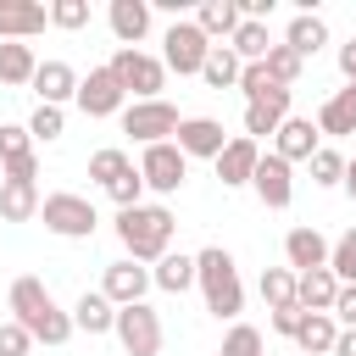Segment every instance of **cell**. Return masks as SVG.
I'll return each instance as SVG.
<instances>
[{"instance_id":"8","label":"cell","mask_w":356,"mask_h":356,"mask_svg":"<svg viewBox=\"0 0 356 356\" xmlns=\"http://www.w3.org/2000/svg\"><path fill=\"white\" fill-rule=\"evenodd\" d=\"M178 106L172 100H128L122 106V134H134L139 145H167L178 134Z\"/></svg>"},{"instance_id":"33","label":"cell","mask_w":356,"mask_h":356,"mask_svg":"<svg viewBox=\"0 0 356 356\" xmlns=\"http://www.w3.org/2000/svg\"><path fill=\"white\" fill-rule=\"evenodd\" d=\"M128 167H134V161H128V150H117V145H106V150H95V156H89V178H95L100 189H111Z\"/></svg>"},{"instance_id":"11","label":"cell","mask_w":356,"mask_h":356,"mask_svg":"<svg viewBox=\"0 0 356 356\" xmlns=\"http://www.w3.org/2000/svg\"><path fill=\"white\" fill-rule=\"evenodd\" d=\"M250 189H256V200H261L267 211H284V206L295 200V167H289L284 156L261 150V161H256V172H250Z\"/></svg>"},{"instance_id":"2","label":"cell","mask_w":356,"mask_h":356,"mask_svg":"<svg viewBox=\"0 0 356 356\" xmlns=\"http://www.w3.org/2000/svg\"><path fill=\"white\" fill-rule=\"evenodd\" d=\"M172 234H178V217L161 206V200H139L128 211H117V239L128 250V261H161L172 250Z\"/></svg>"},{"instance_id":"48","label":"cell","mask_w":356,"mask_h":356,"mask_svg":"<svg viewBox=\"0 0 356 356\" xmlns=\"http://www.w3.org/2000/svg\"><path fill=\"white\" fill-rule=\"evenodd\" d=\"M345 195H350V200H356V156H350V161H345Z\"/></svg>"},{"instance_id":"30","label":"cell","mask_w":356,"mask_h":356,"mask_svg":"<svg viewBox=\"0 0 356 356\" xmlns=\"http://www.w3.org/2000/svg\"><path fill=\"white\" fill-rule=\"evenodd\" d=\"M228 50H234L239 61H261V56L273 50V33H267V22H250V17H245V22L234 28V39H228Z\"/></svg>"},{"instance_id":"42","label":"cell","mask_w":356,"mask_h":356,"mask_svg":"<svg viewBox=\"0 0 356 356\" xmlns=\"http://www.w3.org/2000/svg\"><path fill=\"white\" fill-rule=\"evenodd\" d=\"M106 195L117 200V211H128V206H139V200H145V178H139V167H128V172H122V178H117V184H111Z\"/></svg>"},{"instance_id":"1","label":"cell","mask_w":356,"mask_h":356,"mask_svg":"<svg viewBox=\"0 0 356 356\" xmlns=\"http://www.w3.org/2000/svg\"><path fill=\"white\" fill-rule=\"evenodd\" d=\"M6 300H11V323L28 328L33 345H67L72 339V312L56 306V295H50L44 278H33V273L11 278V295Z\"/></svg>"},{"instance_id":"3","label":"cell","mask_w":356,"mask_h":356,"mask_svg":"<svg viewBox=\"0 0 356 356\" xmlns=\"http://www.w3.org/2000/svg\"><path fill=\"white\" fill-rule=\"evenodd\" d=\"M195 284H200L211 317H239L245 312V284H239V267H234V256L222 245H206L195 256Z\"/></svg>"},{"instance_id":"16","label":"cell","mask_w":356,"mask_h":356,"mask_svg":"<svg viewBox=\"0 0 356 356\" xmlns=\"http://www.w3.org/2000/svg\"><path fill=\"white\" fill-rule=\"evenodd\" d=\"M44 28H50V11H44L39 0H0V39L28 44V39L44 33Z\"/></svg>"},{"instance_id":"46","label":"cell","mask_w":356,"mask_h":356,"mask_svg":"<svg viewBox=\"0 0 356 356\" xmlns=\"http://www.w3.org/2000/svg\"><path fill=\"white\" fill-rule=\"evenodd\" d=\"M339 72H345V83H356V39L339 44Z\"/></svg>"},{"instance_id":"13","label":"cell","mask_w":356,"mask_h":356,"mask_svg":"<svg viewBox=\"0 0 356 356\" xmlns=\"http://www.w3.org/2000/svg\"><path fill=\"white\" fill-rule=\"evenodd\" d=\"M317 150H323V134H317L312 117H284V122H278V134H273V156H284V161L295 167V161H312Z\"/></svg>"},{"instance_id":"24","label":"cell","mask_w":356,"mask_h":356,"mask_svg":"<svg viewBox=\"0 0 356 356\" xmlns=\"http://www.w3.org/2000/svg\"><path fill=\"white\" fill-rule=\"evenodd\" d=\"M334 339H339V323H334L328 312H306L300 328H295V350H300V356H328Z\"/></svg>"},{"instance_id":"32","label":"cell","mask_w":356,"mask_h":356,"mask_svg":"<svg viewBox=\"0 0 356 356\" xmlns=\"http://www.w3.org/2000/svg\"><path fill=\"white\" fill-rule=\"evenodd\" d=\"M261 67H267V78H273L278 89H295V78H300V67H306V61H300L289 44H273V50L261 56Z\"/></svg>"},{"instance_id":"5","label":"cell","mask_w":356,"mask_h":356,"mask_svg":"<svg viewBox=\"0 0 356 356\" xmlns=\"http://www.w3.org/2000/svg\"><path fill=\"white\" fill-rule=\"evenodd\" d=\"M206 56H211V39L195 28V17H172V28L161 33V67L178 78H200Z\"/></svg>"},{"instance_id":"10","label":"cell","mask_w":356,"mask_h":356,"mask_svg":"<svg viewBox=\"0 0 356 356\" xmlns=\"http://www.w3.org/2000/svg\"><path fill=\"white\" fill-rule=\"evenodd\" d=\"M78 111L83 117H122V106H128V95H122V83L111 78V67H89L83 78H78Z\"/></svg>"},{"instance_id":"18","label":"cell","mask_w":356,"mask_h":356,"mask_svg":"<svg viewBox=\"0 0 356 356\" xmlns=\"http://www.w3.org/2000/svg\"><path fill=\"white\" fill-rule=\"evenodd\" d=\"M256 161H261V145H256V139H245V134H234V139L222 145V156H217V178H222V189L250 184Z\"/></svg>"},{"instance_id":"34","label":"cell","mask_w":356,"mask_h":356,"mask_svg":"<svg viewBox=\"0 0 356 356\" xmlns=\"http://www.w3.org/2000/svg\"><path fill=\"white\" fill-rule=\"evenodd\" d=\"M261 300H267V312L295 306V273L289 267H261Z\"/></svg>"},{"instance_id":"45","label":"cell","mask_w":356,"mask_h":356,"mask_svg":"<svg viewBox=\"0 0 356 356\" xmlns=\"http://www.w3.org/2000/svg\"><path fill=\"white\" fill-rule=\"evenodd\" d=\"M300 317H306L300 306H278V312H273V334H284V339H295V328H300Z\"/></svg>"},{"instance_id":"19","label":"cell","mask_w":356,"mask_h":356,"mask_svg":"<svg viewBox=\"0 0 356 356\" xmlns=\"http://www.w3.org/2000/svg\"><path fill=\"white\" fill-rule=\"evenodd\" d=\"M284 261H289V273L328 267V239H323L312 222H300V228H289V234H284Z\"/></svg>"},{"instance_id":"31","label":"cell","mask_w":356,"mask_h":356,"mask_svg":"<svg viewBox=\"0 0 356 356\" xmlns=\"http://www.w3.org/2000/svg\"><path fill=\"white\" fill-rule=\"evenodd\" d=\"M239 67H245V61H239V56H234L228 44H211V56H206L200 78H206L211 89H234V83H239Z\"/></svg>"},{"instance_id":"41","label":"cell","mask_w":356,"mask_h":356,"mask_svg":"<svg viewBox=\"0 0 356 356\" xmlns=\"http://www.w3.org/2000/svg\"><path fill=\"white\" fill-rule=\"evenodd\" d=\"M234 89H239V95H245V106H250V100H261V95L273 89V78H267V67H261V61H245V67H239V83H234Z\"/></svg>"},{"instance_id":"39","label":"cell","mask_w":356,"mask_h":356,"mask_svg":"<svg viewBox=\"0 0 356 356\" xmlns=\"http://www.w3.org/2000/svg\"><path fill=\"white\" fill-rule=\"evenodd\" d=\"M61 128H67L61 106H33V117H28V139H44V145H56V139H61Z\"/></svg>"},{"instance_id":"9","label":"cell","mask_w":356,"mask_h":356,"mask_svg":"<svg viewBox=\"0 0 356 356\" xmlns=\"http://www.w3.org/2000/svg\"><path fill=\"white\" fill-rule=\"evenodd\" d=\"M139 178H145V189H156V195H178L184 189V178H189V156L167 139V145H145L139 150Z\"/></svg>"},{"instance_id":"37","label":"cell","mask_w":356,"mask_h":356,"mask_svg":"<svg viewBox=\"0 0 356 356\" xmlns=\"http://www.w3.org/2000/svg\"><path fill=\"white\" fill-rule=\"evenodd\" d=\"M306 167H312V184H317V189H334V184H345V156H339V150H328V145H323V150H317Z\"/></svg>"},{"instance_id":"50","label":"cell","mask_w":356,"mask_h":356,"mask_svg":"<svg viewBox=\"0 0 356 356\" xmlns=\"http://www.w3.org/2000/svg\"><path fill=\"white\" fill-rule=\"evenodd\" d=\"M295 356H300V350H295Z\"/></svg>"},{"instance_id":"40","label":"cell","mask_w":356,"mask_h":356,"mask_svg":"<svg viewBox=\"0 0 356 356\" xmlns=\"http://www.w3.org/2000/svg\"><path fill=\"white\" fill-rule=\"evenodd\" d=\"M22 156H33L28 122H0V167H6V161H22Z\"/></svg>"},{"instance_id":"14","label":"cell","mask_w":356,"mask_h":356,"mask_svg":"<svg viewBox=\"0 0 356 356\" xmlns=\"http://www.w3.org/2000/svg\"><path fill=\"white\" fill-rule=\"evenodd\" d=\"M289 100H295V89H278V83H273L261 100H250V106H245V139L261 145L267 134H278V122L289 117Z\"/></svg>"},{"instance_id":"21","label":"cell","mask_w":356,"mask_h":356,"mask_svg":"<svg viewBox=\"0 0 356 356\" xmlns=\"http://www.w3.org/2000/svg\"><path fill=\"white\" fill-rule=\"evenodd\" d=\"M334 295H339V278H334L328 267L295 273V306H300V312H334Z\"/></svg>"},{"instance_id":"38","label":"cell","mask_w":356,"mask_h":356,"mask_svg":"<svg viewBox=\"0 0 356 356\" xmlns=\"http://www.w3.org/2000/svg\"><path fill=\"white\" fill-rule=\"evenodd\" d=\"M44 11H50V28H67V33L89 28V0H50Z\"/></svg>"},{"instance_id":"27","label":"cell","mask_w":356,"mask_h":356,"mask_svg":"<svg viewBox=\"0 0 356 356\" xmlns=\"http://www.w3.org/2000/svg\"><path fill=\"white\" fill-rule=\"evenodd\" d=\"M150 284H156V289H167V295H184V289L195 284V256H184V250H167V256L150 267Z\"/></svg>"},{"instance_id":"29","label":"cell","mask_w":356,"mask_h":356,"mask_svg":"<svg viewBox=\"0 0 356 356\" xmlns=\"http://www.w3.org/2000/svg\"><path fill=\"white\" fill-rule=\"evenodd\" d=\"M317 134H334V139L356 134V106L345 100V89H339V95H328V100L317 106Z\"/></svg>"},{"instance_id":"47","label":"cell","mask_w":356,"mask_h":356,"mask_svg":"<svg viewBox=\"0 0 356 356\" xmlns=\"http://www.w3.org/2000/svg\"><path fill=\"white\" fill-rule=\"evenodd\" d=\"M328 356H356V328H339V339H334Z\"/></svg>"},{"instance_id":"26","label":"cell","mask_w":356,"mask_h":356,"mask_svg":"<svg viewBox=\"0 0 356 356\" xmlns=\"http://www.w3.org/2000/svg\"><path fill=\"white\" fill-rule=\"evenodd\" d=\"M239 22H245L239 17V0H200V11H195V28L206 39H234Z\"/></svg>"},{"instance_id":"23","label":"cell","mask_w":356,"mask_h":356,"mask_svg":"<svg viewBox=\"0 0 356 356\" xmlns=\"http://www.w3.org/2000/svg\"><path fill=\"white\" fill-rule=\"evenodd\" d=\"M284 44L306 61V56H317V50L328 44V22H323L317 11H295V17H289V28H284Z\"/></svg>"},{"instance_id":"20","label":"cell","mask_w":356,"mask_h":356,"mask_svg":"<svg viewBox=\"0 0 356 356\" xmlns=\"http://www.w3.org/2000/svg\"><path fill=\"white\" fill-rule=\"evenodd\" d=\"M33 95H39V106H67V100L78 95V72H72L67 61H39Z\"/></svg>"},{"instance_id":"6","label":"cell","mask_w":356,"mask_h":356,"mask_svg":"<svg viewBox=\"0 0 356 356\" xmlns=\"http://www.w3.org/2000/svg\"><path fill=\"white\" fill-rule=\"evenodd\" d=\"M111 334H117V345H122L128 356H161V339H167V328H161V312H156L150 300L117 306V323H111Z\"/></svg>"},{"instance_id":"36","label":"cell","mask_w":356,"mask_h":356,"mask_svg":"<svg viewBox=\"0 0 356 356\" xmlns=\"http://www.w3.org/2000/svg\"><path fill=\"white\" fill-rule=\"evenodd\" d=\"M261 350H267L261 328H250V323H234V328L222 334V350H217V356H261Z\"/></svg>"},{"instance_id":"17","label":"cell","mask_w":356,"mask_h":356,"mask_svg":"<svg viewBox=\"0 0 356 356\" xmlns=\"http://www.w3.org/2000/svg\"><path fill=\"white\" fill-rule=\"evenodd\" d=\"M106 22H111V33H117L122 50H139V39L150 33V0H111Z\"/></svg>"},{"instance_id":"7","label":"cell","mask_w":356,"mask_h":356,"mask_svg":"<svg viewBox=\"0 0 356 356\" xmlns=\"http://www.w3.org/2000/svg\"><path fill=\"white\" fill-rule=\"evenodd\" d=\"M39 217H44V228H50L56 239H89V234L100 228V211H95L83 195H72V189L44 195V200H39Z\"/></svg>"},{"instance_id":"4","label":"cell","mask_w":356,"mask_h":356,"mask_svg":"<svg viewBox=\"0 0 356 356\" xmlns=\"http://www.w3.org/2000/svg\"><path fill=\"white\" fill-rule=\"evenodd\" d=\"M111 78L122 83V95H134V100H161V89H167V67H161V56H150V50H111Z\"/></svg>"},{"instance_id":"22","label":"cell","mask_w":356,"mask_h":356,"mask_svg":"<svg viewBox=\"0 0 356 356\" xmlns=\"http://www.w3.org/2000/svg\"><path fill=\"white\" fill-rule=\"evenodd\" d=\"M111 323H117V306L100 295V289H83L78 295V306H72V334H111Z\"/></svg>"},{"instance_id":"35","label":"cell","mask_w":356,"mask_h":356,"mask_svg":"<svg viewBox=\"0 0 356 356\" xmlns=\"http://www.w3.org/2000/svg\"><path fill=\"white\" fill-rule=\"evenodd\" d=\"M328 273L339 284H356V228H345L334 245H328Z\"/></svg>"},{"instance_id":"28","label":"cell","mask_w":356,"mask_h":356,"mask_svg":"<svg viewBox=\"0 0 356 356\" xmlns=\"http://www.w3.org/2000/svg\"><path fill=\"white\" fill-rule=\"evenodd\" d=\"M0 217L6 222L39 217V184H0Z\"/></svg>"},{"instance_id":"49","label":"cell","mask_w":356,"mask_h":356,"mask_svg":"<svg viewBox=\"0 0 356 356\" xmlns=\"http://www.w3.org/2000/svg\"><path fill=\"white\" fill-rule=\"evenodd\" d=\"M345 100H350V106H356V83H345Z\"/></svg>"},{"instance_id":"12","label":"cell","mask_w":356,"mask_h":356,"mask_svg":"<svg viewBox=\"0 0 356 356\" xmlns=\"http://www.w3.org/2000/svg\"><path fill=\"white\" fill-rule=\"evenodd\" d=\"M172 145L195 161V156H206V161H217L222 156V145H228V134H222V122L217 117H184L178 122V134H172Z\"/></svg>"},{"instance_id":"15","label":"cell","mask_w":356,"mask_h":356,"mask_svg":"<svg viewBox=\"0 0 356 356\" xmlns=\"http://www.w3.org/2000/svg\"><path fill=\"white\" fill-rule=\"evenodd\" d=\"M145 289H150V267H139V261H111L106 267V278H100V295L111 300V306H134V300H145Z\"/></svg>"},{"instance_id":"43","label":"cell","mask_w":356,"mask_h":356,"mask_svg":"<svg viewBox=\"0 0 356 356\" xmlns=\"http://www.w3.org/2000/svg\"><path fill=\"white\" fill-rule=\"evenodd\" d=\"M0 356H33V339H28V328H17V323H0Z\"/></svg>"},{"instance_id":"25","label":"cell","mask_w":356,"mask_h":356,"mask_svg":"<svg viewBox=\"0 0 356 356\" xmlns=\"http://www.w3.org/2000/svg\"><path fill=\"white\" fill-rule=\"evenodd\" d=\"M33 72H39V56H33V44L0 39V83H6V89H22V83H33Z\"/></svg>"},{"instance_id":"44","label":"cell","mask_w":356,"mask_h":356,"mask_svg":"<svg viewBox=\"0 0 356 356\" xmlns=\"http://www.w3.org/2000/svg\"><path fill=\"white\" fill-rule=\"evenodd\" d=\"M339 328H356V284H339V295H334V312H328Z\"/></svg>"}]
</instances>
